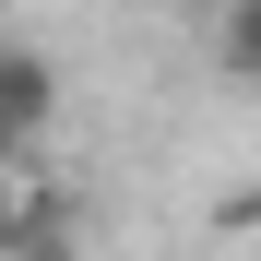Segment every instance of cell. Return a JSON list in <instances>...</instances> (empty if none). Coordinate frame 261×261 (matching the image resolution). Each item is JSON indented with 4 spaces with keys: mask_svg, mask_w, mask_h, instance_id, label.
Here are the masks:
<instances>
[{
    "mask_svg": "<svg viewBox=\"0 0 261 261\" xmlns=\"http://www.w3.org/2000/svg\"><path fill=\"white\" fill-rule=\"evenodd\" d=\"M48 119H60V71L36 60V48H12V36H0V154H24Z\"/></svg>",
    "mask_w": 261,
    "mask_h": 261,
    "instance_id": "obj_1",
    "label": "cell"
},
{
    "mask_svg": "<svg viewBox=\"0 0 261 261\" xmlns=\"http://www.w3.org/2000/svg\"><path fill=\"white\" fill-rule=\"evenodd\" d=\"M0 261H83V249H71V202H48V190H36V202H12Z\"/></svg>",
    "mask_w": 261,
    "mask_h": 261,
    "instance_id": "obj_2",
    "label": "cell"
},
{
    "mask_svg": "<svg viewBox=\"0 0 261 261\" xmlns=\"http://www.w3.org/2000/svg\"><path fill=\"white\" fill-rule=\"evenodd\" d=\"M214 71L261 95V0H226V24H214Z\"/></svg>",
    "mask_w": 261,
    "mask_h": 261,
    "instance_id": "obj_3",
    "label": "cell"
},
{
    "mask_svg": "<svg viewBox=\"0 0 261 261\" xmlns=\"http://www.w3.org/2000/svg\"><path fill=\"white\" fill-rule=\"evenodd\" d=\"M12 202H24V178H12V154H0V238H12Z\"/></svg>",
    "mask_w": 261,
    "mask_h": 261,
    "instance_id": "obj_4",
    "label": "cell"
}]
</instances>
